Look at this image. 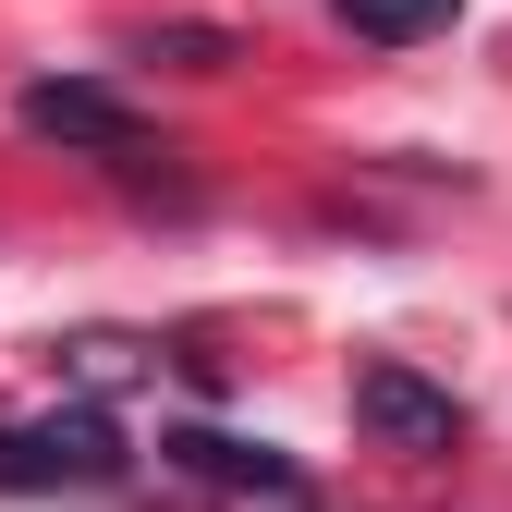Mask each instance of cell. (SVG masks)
<instances>
[{
	"mask_svg": "<svg viewBox=\"0 0 512 512\" xmlns=\"http://www.w3.org/2000/svg\"><path fill=\"white\" fill-rule=\"evenodd\" d=\"M135 476V452H122V427L98 403H61V415H25V427H0V488H122Z\"/></svg>",
	"mask_w": 512,
	"mask_h": 512,
	"instance_id": "6da1fadb",
	"label": "cell"
},
{
	"mask_svg": "<svg viewBox=\"0 0 512 512\" xmlns=\"http://www.w3.org/2000/svg\"><path fill=\"white\" fill-rule=\"evenodd\" d=\"M159 464H171V476H196V488L232 500V512H317L305 464L269 452V439H232V427H159Z\"/></svg>",
	"mask_w": 512,
	"mask_h": 512,
	"instance_id": "7a4b0ae2",
	"label": "cell"
},
{
	"mask_svg": "<svg viewBox=\"0 0 512 512\" xmlns=\"http://www.w3.org/2000/svg\"><path fill=\"white\" fill-rule=\"evenodd\" d=\"M13 110H25V135L74 147V159H98V171H135V159H159L147 110H135V98H110V86H86V74H37Z\"/></svg>",
	"mask_w": 512,
	"mask_h": 512,
	"instance_id": "3957f363",
	"label": "cell"
},
{
	"mask_svg": "<svg viewBox=\"0 0 512 512\" xmlns=\"http://www.w3.org/2000/svg\"><path fill=\"white\" fill-rule=\"evenodd\" d=\"M354 427L378 439V452H452V439H464V403L452 391H439V378H415L403 354H378V366H354Z\"/></svg>",
	"mask_w": 512,
	"mask_h": 512,
	"instance_id": "277c9868",
	"label": "cell"
},
{
	"mask_svg": "<svg viewBox=\"0 0 512 512\" xmlns=\"http://www.w3.org/2000/svg\"><path fill=\"white\" fill-rule=\"evenodd\" d=\"M464 0H330V25L342 37H366V49H415V37H439Z\"/></svg>",
	"mask_w": 512,
	"mask_h": 512,
	"instance_id": "5b68a950",
	"label": "cell"
},
{
	"mask_svg": "<svg viewBox=\"0 0 512 512\" xmlns=\"http://www.w3.org/2000/svg\"><path fill=\"white\" fill-rule=\"evenodd\" d=\"M135 61H171V74H220V61H232V25H159Z\"/></svg>",
	"mask_w": 512,
	"mask_h": 512,
	"instance_id": "8992f818",
	"label": "cell"
},
{
	"mask_svg": "<svg viewBox=\"0 0 512 512\" xmlns=\"http://www.w3.org/2000/svg\"><path fill=\"white\" fill-rule=\"evenodd\" d=\"M74 366H86V378H98V391H110V378H135L147 354H135V342H110V330H86V342H74Z\"/></svg>",
	"mask_w": 512,
	"mask_h": 512,
	"instance_id": "52a82bcc",
	"label": "cell"
}]
</instances>
